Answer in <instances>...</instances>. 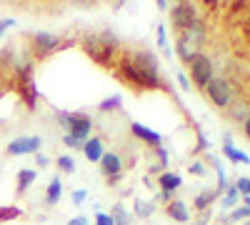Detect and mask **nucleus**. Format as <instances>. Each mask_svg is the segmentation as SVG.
<instances>
[{
	"label": "nucleus",
	"instance_id": "f257e3e1",
	"mask_svg": "<svg viewBox=\"0 0 250 225\" xmlns=\"http://www.w3.org/2000/svg\"><path fill=\"white\" fill-rule=\"evenodd\" d=\"M83 48L98 65H115L118 38L110 30H103L100 35H85L83 38Z\"/></svg>",
	"mask_w": 250,
	"mask_h": 225
},
{
	"label": "nucleus",
	"instance_id": "f03ea898",
	"mask_svg": "<svg viewBox=\"0 0 250 225\" xmlns=\"http://www.w3.org/2000/svg\"><path fill=\"white\" fill-rule=\"evenodd\" d=\"M205 98L213 103V108L215 110H220V113H225L228 108H230V103L238 98V90H235V85L230 83L228 78H213L210 83L205 85Z\"/></svg>",
	"mask_w": 250,
	"mask_h": 225
},
{
	"label": "nucleus",
	"instance_id": "7ed1b4c3",
	"mask_svg": "<svg viewBox=\"0 0 250 225\" xmlns=\"http://www.w3.org/2000/svg\"><path fill=\"white\" fill-rule=\"evenodd\" d=\"M128 58L133 60V65L143 73V78L148 80V88L150 90H160L163 88V80H160V73H158L160 70V63H158L155 53H150V50H135Z\"/></svg>",
	"mask_w": 250,
	"mask_h": 225
},
{
	"label": "nucleus",
	"instance_id": "20e7f679",
	"mask_svg": "<svg viewBox=\"0 0 250 225\" xmlns=\"http://www.w3.org/2000/svg\"><path fill=\"white\" fill-rule=\"evenodd\" d=\"M58 120H60V125L65 128V135H73L80 143H85L90 138L93 120L85 113H58Z\"/></svg>",
	"mask_w": 250,
	"mask_h": 225
},
{
	"label": "nucleus",
	"instance_id": "39448f33",
	"mask_svg": "<svg viewBox=\"0 0 250 225\" xmlns=\"http://www.w3.org/2000/svg\"><path fill=\"white\" fill-rule=\"evenodd\" d=\"M188 70H190L193 85L198 90H205V85L215 78V63H213V58L205 55V53H198L190 63H188Z\"/></svg>",
	"mask_w": 250,
	"mask_h": 225
},
{
	"label": "nucleus",
	"instance_id": "423d86ee",
	"mask_svg": "<svg viewBox=\"0 0 250 225\" xmlns=\"http://www.w3.org/2000/svg\"><path fill=\"white\" fill-rule=\"evenodd\" d=\"M115 68H118V75H120L133 90H138V93H140V90H150V88H148V80L143 78V73L133 65V60H130L128 55L120 58L118 63H115Z\"/></svg>",
	"mask_w": 250,
	"mask_h": 225
},
{
	"label": "nucleus",
	"instance_id": "0eeeda50",
	"mask_svg": "<svg viewBox=\"0 0 250 225\" xmlns=\"http://www.w3.org/2000/svg\"><path fill=\"white\" fill-rule=\"evenodd\" d=\"M62 48V40H60V35H53V33H35L33 38H30V50H33V55L35 58H48V55H53L55 50H60Z\"/></svg>",
	"mask_w": 250,
	"mask_h": 225
},
{
	"label": "nucleus",
	"instance_id": "6e6552de",
	"mask_svg": "<svg viewBox=\"0 0 250 225\" xmlns=\"http://www.w3.org/2000/svg\"><path fill=\"white\" fill-rule=\"evenodd\" d=\"M198 18V8L193 3H178L170 8V20H173V30L175 35H180L188 25L193 23V20Z\"/></svg>",
	"mask_w": 250,
	"mask_h": 225
},
{
	"label": "nucleus",
	"instance_id": "1a4fd4ad",
	"mask_svg": "<svg viewBox=\"0 0 250 225\" xmlns=\"http://www.w3.org/2000/svg\"><path fill=\"white\" fill-rule=\"evenodd\" d=\"M180 35H183L190 45H195V48L200 50V48L208 43V25H205V20H203V18H195Z\"/></svg>",
	"mask_w": 250,
	"mask_h": 225
},
{
	"label": "nucleus",
	"instance_id": "9d476101",
	"mask_svg": "<svg viewBox=\"0 0 250 225\" xmlns=\"http://www.w3.org/2000/svg\"><path fill=\"white\" fill-rule=\"evenodd\" d=\"M43 140L38 135H23L13 143H8V155H30V153H38Z\"/></svg>",
	"mask_w": 250,
	"mask_h": 225
},
{
	"label": "nucleus",
	"instance_id": "9b49d317",
	"mask_svg": "<svg viewBox=\"0 0 250 225\" xmlns=\"http://www.w3.org/2000/svg\"><path fill=\"white\" fill-rule=\"evenodd\" d=\"M145 163H148V170L150 175L153 173H165V168H168V150H165L163 145L158 148H148V153H145Z\"/></svg>",
	"mask_w": 250,
	"mask_h": 225
},
{
	"label": "nucleus",
	"instance_id": "f8f14e48",
	"mask_svg": "<svg viewBox=\"0 0 250 225\" xmlns=\"http://www.w3.org/2000/svg\"><path fill=\"white\" fill-rule=\"evenodd\" d=\"M123 168H125V163H123V158H120L118 153H103V158H100V170L105 173V178H118V175L123 173Z\"/></svg>",
	"mask_w": 250,
	"mask_h": 225
},
{
	"label": "nucleus",
	"instance_id": "ddd939ff",
	"mask_svg": "<svg viewBox=\"0 0 250 225\" xmlns=\"http://www.w3.org/2000/svg\"><path fill=\"white\" fill-rule=\"evenodd\" d=\"M248 115H250V100H245V98H235L230 103V108L225 110V118L233 123H243Z\"/></svg>",
	"mask_w": 250,
	"mask_h": 225
},
{
	"label": "nucleus",
	"instance_id": "4468645a",
	"mask_svg": "<svg viewBox=\"0 0 250 225\" xmlns=\"http://www.w3.org/2000/svg\"><path fill=\"white\" fill-rule=\"evenodd\" d=\"M130 133L138 138V140H143V143H148V148H158L160 143H163V138L155 133V130H150V128H145V125H140V123H130Z\"/></svg>",
	"mask_w": 250,
	"mask_h": 225
},
{
	"label": "nucleus",
	"instance_id": "2eb2a0df",
	"mask_svg": "<svg viewBox=\"0 0 250 225\" xmlns=\"http://www.w3.org/2000/svg\"><path fill=\"white\" fill-rule=\"evenodd\" d=\"M175 53H178V58L183 60V63L188 65V63H190V60L200 53L195 45H190V43H188V40L183 38V35H175Z\"/></svg>",
	"mask_w": 250,
	"mask_h": 225
},
{
	"label": "nucleus",
	"instance_id": "dca6fc26",
	"mask_svg": "<svg viewBox=\"0 0 250 225\" xmlns=\"http://www.w3.org/2000/svg\"><path fill=\"white\" fill-rule=\"evenodd\" d=\"M165 213H168L175 223H188V220H190V213H188V205H185V203L183 200H170L168 203V205H165Z\"/></svg>",
	"mask_w": 250,
	"mask_h": 225
},
{
	"label": "nucleus",
	"instance_id": "f3484780",
	"mask_svg": "<svg viewBox=\"0 0 250 225\" xmlns=\"http://www.w3.org/2000/svg\"><path fill=\"white\" fill-rule=\"evenodd\" d=\"M83 153H85V158L90 163H100V158H103V140L100 138H88L85 143H83Z\"/></svg>",
	"mask_w": 250,
	"mask_h": 225
},
{
	"label": "nucleus",
	"instance_id": "a211bd4d",
	"mask_svg": "<svg viewBox=\"0 0 250 225\" xmlns=\"http://www.w3.org/2000/svg\"><path fill=\"white\" fill-rule=\"evenodd\" d=\"M158 183H160V193L173 195V193L180 188V175H178V173H168V170H165V173L158 178Z\"/></svg>",
	"mask_w": 250,
	"mask_h": 225
},
{
	"label": "nucleus",
	"instance_id": "6ab92c4d",
	"mask_svg": "<svg viewBox=\"0 0 250 225\" xmlns=\"http://www.w3.org/2000/svg\"><path fill=\"white\" fill-rule=\"evenodd\" d=\"M218 198V190H205V193H200L198 198H195V210H200V213H208V208H210V203Z\"/></svg>",
	"mask_w": 250,
	"mask_h": 225
},
{
	"label": "nucleus",
	"instance_id": "aec40b11",
	"mask_svg": "<svg viewBox=\"0 0 250 225\" xmlns=\"http://www.w3.org/2000/svg\"><path fill=\"white\" fill-rule=\"evenodd\" d=\"M33 180H35V170H20L18 173V195H23L30 185H33Z\"/></svg>",
	"mask_w": 250,
	"mask_h": 225
},
{
	"label": "nucleus",
	"instance_id": "412c9836",
	"mask_svg": "<svg viewBox=\"0 0 250 225\" xmlns=\"http://www.w3.org/2000/svg\"><path fill=\"white\" fill-rule=\"evenodd\" d=\"M60 193H62L60 180L53 178V180H50V185H48V190H45V203H48V205H55V203L60 200Z\"/></svg>",
	"mask_w": 250,
	"mask_h": 225
},
{
	"label": "nucleus",
	"instance_id": "4be33fe9",
	"mask_svg": "<svg viewBox=\"0 0 250 225\" xmlns=\"http://www.w3.org/2000/svg\"><path fill=\"white\" fill-rule=\"evenodd\" d=\"M110 218H113V225H133V218L125 213L123 205H115L113 213H110Z\"/></svg>",
	"mask_w": 250,
	"mask_h": 225
},
{
	"label": "nucleus",
	"instance_id": "5701e85b",
	"mask_svg": "<svg viewBox=\"0 0 250 225\" xmlns=\"http://www.w3.org/2000/svg\"><path fill=\"white\" fill-rule=\"evenodd\" d=\"M223 153H225V158H230L233 163H243V165H248V163H250V158L245 153H240L238 148H233V145H223Z\"/></svg>",
	"mask_w": 250,
	"mask_h": 225
},
{
	"label": "nucleus",
	"instance_id": "b1692460",
	"mask_svg": "<svg viewBox=\"0 0 250 225\" xmlns=\"http://www.w3.org/2000/svg\"><path fill=\"white\" fill-rule=\"evenodd\" d=\"M153 210H155L153 203H148V200H135V215H138V218H150Z\"/></svg>",
	"mask_w": 250,
	"mask_h": 225
},
{
	"label": "nucleus",
	"instance_id": "393cba45",
	"mask_svg": "<svg viewBox=\"0 0 250 225\" xmlns=\"http://www.w3.org/2000/svg\"><path fill=\"white\" fill-rule=\"evenodd\" d=\"M58 168H60L62 173H73V170H75V160H73L70 155H60V158H58Z\"/></svg>",
	"mask_w": 250,
	"mask_h": 225
},
{
	"label": "nucleus",
	"instance_id": "a878e982",
	"mask_svg": "<svg viewBox=\"0 0 250 225\" xmlns=\"http://www.w3.org/2000/svg\"><path fill=\"white\" fill-rule=\"evenodd\" d=\"M238 195H240V193H238V190H235V185H233L230 190L225 193V200H223V205H225V208H233L235 203H238Z\"/></svg>",
	"mask_w": 250,
	"mask_h": 225
},
{
	"label": "nucleus",
	"instance_id": "bb28decb",
	"mask_svg": "<svg viewBox=\"0 0 250 225\" xmlns=\"http://www.w3.org/2000/svg\"><path fill=\"white\" fill-rule=\"evenodd\" d=\"M115 108H120V95H113L100 103V110H115Z\"/></svg>",
	"mask_w": 250,
	"mask_h": 225
},
{
	"label": "nucleus",
	"instance_id": "cd10ccee",
	"mask_svg": "<svg viewBox=\"0 0 250 225\" xmlns=\"http://www.w3.org/2000/svg\"><path fill=\"white\" fill-rule=\"evenodd\" d=\"M235 190L245 198V195H250V178H238V183H235Z\"/></svg>",
	"mask_w": 250,
	"mask_h": 225
},
{
	"label": "nucleus",
	"instance_id": "c85d7f7f",
	"mask_svg": "<svg viewBox=\"0 0 250 225\" xmlns=\"http://www.w3.org/2000/svg\"><path fill=\"white\" fill-rule=\"evenodd\" d=\"M13 218H20L18 208H0V220H13Z\"/></svg>",
	"mask_w": 250,
	"mask_h": 225
},
{
	"label": "nucleus",
	"instance_id": "c756f323",
	"mask_svg": "<svg viewBox=\"0 0 250 225\" xmlns=\"http://www.w3.org/2000/svg\"><path fill=\"white\" fill-rule=\"evenodd\" d=\"M188 170H190V175H205V165L200 160H193L190 165H188Z\"/></svg>",
	"mask_w": 250,
	"mask_h": 225
},
{
	"label": "nucleus",
	"instance_id": "7c9ffc66",
	"mask_svg": "<svg viewBox=\"0 0 250 225\" xmlns=\"http://www.w3.org/2000/svg\"><path fill=\"white\" fill-rule=\"evenodd\" d=\"M158 45L165 50L168 48V40H165V25H158Z\"/></svg>",
	"mask_w": 250,
	"mask_h": 225
},
{
	"label": "nucleus",
	"instance_id": "2f4dec72",
	"mask_svg": "<svg viewBox=\"0 0 250 225\" xmlns=\"http://www.w3.org/2000/svg\"><path fill=\"white\" fill-rule=\"evenodd\" d=\"M95 225H113V218L105 215V213H98L95 215Z\"/></svg>",
	"mask_w": 250,
	"mask_h": 225
},
{
	"label": "nucleus",
	"instance_id": "473e14b6",
	"mask_svg": "<svg viewBox=\"0 0 250 225\" xmlns=\"http://www.w3.org/2000/svg\"><path fill=\"white\" fill-rule=\"evenodd\" d=\"M243 218H250V213H248L245 208H238V210L230 213V220H243Z\"/></svg>",
	"mask_w": 250,
	"mask_h": 225
},
{
	"label": "nucleus",
	"instance_id": "72a5a7b5",
	"mask_svg": "<svg viewBox=\"0 0 250 225\" xmlns=\"http://www.w3.org/2000/svg\"><path fill=\"white\" fill-rule=\"evenodd\" d=\"M62 143H65V145H70V148H83V143L75 140L73 135H65V138H62Z\"/></svg>",
	"mask_w": 250,
	"mask_h": 225
},
{
	"label": "nucleus",
	"instance_id": "f704fd0d",
	"mask_svg": "<svg viewBox=\"0 0 250 225\" xmlns=\"http://www.w3.org/2000/svg\"><path fill=\"white\" fill-rule=\"evenodd\" d=\"M240 130H243V135H245V138L250 140V115H248V118H245V120L240 123Z\"/></svg>",
	"mask_w": 250,
	"mask_h": 225
},
{
	"label": "nucleus",
	"instance_id": "c9c22d12",
	"mask_svg": "<svg viewBox=\"0 0 250 225\" xmlns=\"http://www.w3.org/2000/svg\"><path fill=\"white\" fill-rule=\"evenodd\" d=\"M85 198H88V193H85V190H75V193H73V200H75V205H80V203L85 200Z\"/></svg>",
	"mask_w": 250,
	"mask_h": 225
},
{
	"label": "nucleus",
	"instance_id": "e433bc0d",
	"mask_svg": "<svg viewBox=\"0 0 250 225\" xmlns=\"http://www.w3.org/2000/svg\"><path fill=\"white\" fill-rule=\"evenodd\" d=\"M35 163H38V168H48V163H50V160H48L45 155H40V153H38V155H35Z\"/></svg>",
	"mask_w": 250,
	"mask_h": 225
},
{
	"label": "nucleus",
	"instance_id": "4c0bfd02",
	"mask_svg": "<svg viewBox=\"0 0 250 225\" xmlns=\"http://www.w3.org/2000/svg\"><path fill=\"white\" fill-rule=\"evenodd\" d=\"M10 25H13V20H8V18H5V20H0V38H3V33H5Z\"/></svg>",
	"mask_w": 250,
	"mask_h": 225
},
{
	"label": "nucleus",
	"instance_id": "58836bf2",
	"mask_svg": "<svg viewBox=\"0 0 250 225\" xmlns=\"http://www.w3.org/2000/svg\"><path fill=\"white\" fill-rule=\"evenodd\" d=\"M68 225H88V220L83 218V215H78V218H70V223Z\"/></svg>",
	"mask_w": 250,
	"mask_h": 225
},
{
	"label": "nucleus",
	"instance_id": "ea45409f",
	"mask_svg": "<svg viewBox=\"0 0 250 225\" xmlns=\"http://www.w3.org/2000/svg\"><path fill=\"white\" fill-rule=\"evenodd\" d=\"M178 80H180V85H183V88H185V90H188V88H190V83H188V78H185V75H183V73H180V75H178Z\"/></svg>",
	"mask_w": 250,
	"mask_h": 225
},
{
	"label": "nucleus",
	"instance_id": "a19ab883",
	"mask_svg": "<svg viewBox=\"0 0 250 225\" xmlns=\"http://www.w3.org/2000/svg\"><path fill=\"white\" fill-rule=\"evenodd\" d=\"M243 203H245V205H243V208H245V210L250 213V195H245V198H243Z\"/></svg>",
	"mask_w": 250,
	"mask_h": 225
},
{
	"label": "nucleus",
	"instance_id": "79ce46f5",
	"mask_svg": "<svg viewBox=\"0 0 250 225\" xmlns=\"http://www.w3.org/2000/svg\"><path fill=\"white\" fill-rule=\"evenodd\" d=\"M245 225H250V220H248V223H245Z\"/></svg>",
	"mask_w": 250,
	"mask_h": 225
}]
</instances>
